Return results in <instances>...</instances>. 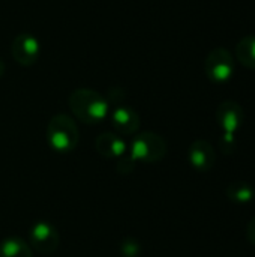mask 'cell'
<instances>
[{"label":"cell","mask_w":255,"mask_h":257,"mask_svg":"<svg viewBox=\"0 0 255 257\" xmlns=\"http://www.w3.org/2000/svg\"><path fill=\"white\" fill-rule=\"evenodd\" d=\"M3 74H5V62L0 59V78L3 77Z\"/></svg>","instance_id":"ac0fdd59"},{"label":"cell","mask_w":255,"mask_h":257,"mask_svg":"<svg viewBox=\"0 0 255 257\" xmlns=\"http://www.w3.org/2000/svg\"><path fill=\"white\" fill-rule=\"evenodd\" d=\"M236 59L245 68L255 69V35L245 36L236 45Z\"/></svg>","instance_id":"4fadbf2b"},{"label":"cell","mask_w":255,"mask_h":257,"mask_svg":"<svg viewBox=\"0 0 255 257\" xmlns=\"http://www.w3.org/2000/svg\"><path fill=\"white\" fill-rule=\"evenodd\" d=\"M0 257H33V253L26 241L11 236L0 242Z\"/></svg>","instance_id":"7c38bea8"},{"label":"cell","mask_w":255,"mask_h":257,"mask_svg":"<svg viewBox=\"0 0 255 257\" xmlns=\"http://www.w3.org/2000/svg\"><path fill=\"white\" fill-rule=\"evenodd\" d=\"M116 163H117V172L119 173H131L135 169V163L131 160V157L128 154L125 157H122L120 160H117Z\"/></svg>","instance_id":"2e32d148"},{"label":"cell","mask_w":255,"mask_h":257,"mask_svg":"<svg viewBox=\"0 0 255 257\" xmlns=\"http://www.w3.org/2000/svg\"><path fill=\"white\" fill-rule=\"evenodd\" d=\"M120 254L123 257H138L141 254V245L134 238H128L120 244Z\"/></svg>","instance_id":"5bb4252c"},{"label":"cell","mask_w":255,"mask_h":257,"mask_svg":"<svg viewBox=\"0 0 255 257\" xmlns=\"http://www.w3.org/2000/svg\"><path fill=\"white\" fill-rule=\"evenodd\" d=\"M29 244L36 253L48 256L59 248L60 235L53 224L47 221H38L29 232Z\"/></svg>","instance_id":"5b68a950"},{"label":"cell","mask_w":255,"mask_h":257,"mask_svg":"<svg viewBox=\"0 0 255 257\" xmlns=\"http://www.w3.org/2000/svg\"><path fill=\"white\" fill-rule=\"evenodd\" d=\"M225 194L230 202H233L236 205H246V203H251L255 199V188L249 182L234 181V182L228 184Z\"/></svg>","instance_id":"8fae6325"},{"label":"cell","mask_w":255,"mask_h":257,"mask_svg":"<svg viewBox=\"0 0 255 257\" xmlns=\"http://www.w3.org/2000/svg\"><path fill=\"white\" fill-rule=\"evenodd\" d=\"M216 120L219 128L222 130V134L236 136L245 120L243 108L236 101H224L218 105Z\"/></svg>","instance_id":"52a82bcc"},{"label":"cell","mask_w":255,"mask_h":257,"mask_svg":"<svg viewBox=\"0 0 255 257\" xmlns=\"http://www.w3.org/2000/svg\"><path fill=\"white\" fill-rule=\"evenodd\" d=\"M246 238L248 241L255 247V217L251 218V221L248 223V227H246Z\"/></svg>","instance_id":"e0dca14e"},{"label":"cell","mask_w":255,"mask_h":257,"mask_svg":"<svg viewBox=\"0 0 255 257\" xmlns=\"http://www.w3.org/2000/svg\"><path fill=\"white\" fill-rule=\"evenodd\" d=\"M128 155L134 163H143V164H155L159 163L167 155V142L162 136L144 131L137 134L129 148Z\"/></svg>","instance_id":"3957f363"},{"label":"cell","mask_w":255,"mask_h":257,"mask_svg":"<svg viewBox=\"0 0 255 257\" xmlns=\"http://www.w3.org/2000/svg\"><path fill=\"white\" fill-rule=\"evenodd\" d=\"M110 122L119 136H132L137 134L141 125L140 114L129 105H117L110 113Z\"/></svg>","instance_id":"ba28073f"},{"label":"cell","mask_w":255,"mask_h":257,"mask_svg":"<svg viewBox=\"0 0 255 257\" xmlns=\"http://www.w3.org/2000/svg\"><path fill=\"white\" fill-rule=\"evenodd\" d=\"M219 145H221V149H222L224 154L231 155V154L236 151V137H234V136L222 134V137H221V140H219Z\"/></svg>","instance_id":"9a60e30c"},{"label":"cell","mask_w":255,"mask_h":257,"mask_svg":"<svg viewBox=\"0 0 255 257\" xmlns=\"http://www.w3.org/2000/svg\"><path fill=\"white\" fill-rule=\"evenodd\" d=\"M95 148L98 154L107 160H120L128 154L126 142L116 133H102L95 140Z\"/></svg>","instance_id":"30bf717a"},{"label":"cell","mask_w":255,"mask_h":257,"mask_svg":"<svg viewBox=\"0 0 255 257\" xmlns=\"http://www.w3.org/2000/svg\"><path fill=\"white\" fill-rule=\"evenodd\" d=\"M47 142L54 152H72L80 142V131L74 119L68 114L53 116L47 125Z\"/></svg>","instance_id":"7a4b0ae2"},{"label":"cell","mask_w":255,"mask_h":257,"mask_svg":"<svg viewBox=\"0 0 255 257\" xmlns=\"http://www.w3.org/2000/svg\"><path fill=\"white\" fill-rule=\"evenodd\" d=\"M72 114L86 125H96L110 116L108 99L93 89H75L68 99Z\"/></svg>","instance_id":"6da1fadb"},{"label":"cell","mask_w":255,"mask_h":257,"mask_svg":"<svg viewBox=\"0 0 255 257\" xmlns=\"http://www.w3.org/2000/svg\"><path fill=\"white\" fill-rule=\"evenodd\" d=\"M188 161L197 172H209L216 161L213 146L206 140H195L188 149Z\"/></svg>","instance_id":"9c48e42d"},{"label":"cell","mask_w":255,"mask_h":257,"mask_svg":"<svg viewBox=\"0 0 255 257\" xmlns=\"http://www.w3.org/2000/svg\"><path fill=\"white\" fill-rule=\"evenodd\" d=\"M204 71L212 83L225 84L234 77V71H236L234 56L224 47L213 48L206 57Z\"/></svg>","instance_id":"277c9868"},{"label":"cell","mask_w":255,"mask_h":257,"mask_svg":"<svg viewBox=\"0 0 255 257\" xmlns=\"http://www.w3.org/2000/svg\"><path fill=\"white\" fill-rule=\"evenodd\" d=\"M14 60L21 66H32L38 62L41 54V42L32 33H18L11 45Z\"/></svg>","instance_id":"8992f818"}]
</instances>
